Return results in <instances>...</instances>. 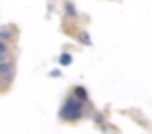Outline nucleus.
I'll use <instances>...</instances> for the list:
<instances>
[{
    "label": "nucleus",
    "instance_id": "obj_1",
    "mask_svg": "<svg viewBox=\"0 0 152 134\" xmlns=\"http://www.w3.org/2000/svg\"><path fill=\"white\" fill-rule=\"evenodd\" d=\"M82 106L83 103L80 100H77L75 97L69 98L61 110V118L66 121H79L82 118Z\"/></svg>",
    "mask_w": 152,
    "mask_h": 134
},
{
    "label": "nucleus",
    "instance_id": "obj_2",
    "mask_svg": "<svg viewBox=\"0 0 152 134\" xmlns=\"http://www.w3.org/2000/svg\"><path fill=\"white\" fill-rule=\"evenodd\" d=\"M13 75H15L13 64H12L10 61H0V77L8 80V82H12Z\"/></svg>",
    "mask_w": 152,
    "mask_h": 134
},
{
    "label": "nucleus",
    "instance_id": "obj_3",
    "mask_svg": "<svg viewBox=\"0 0 152 134\" xmlns=\"http://www.w3.org/2000/svg\"><path fill=\"white\" fill-rule=\"evenodd\" d=\"M74 93H75V98L80 101H85L87 98H88V95H87V90L83 87H75L74 88Z\"/></svg>",
    "mask_w": 152,
    "mask_h": 134
},
{
    "label": "nucleus",
    "instance_id": "obj_4",
    "mask_svg": "<svg viewBox=\"0 0 152 134\" xmlns=\"http://www.w3.org/2000/svg\"><path fill=\"white\" fill-rule=\"evenodd\" d=\"M12 38V31L8 28H0V41H8Z\"/></svg>",
    "mask_w": 152,
    "mask_h": 134
},
{
    "label": "nucleus",
    "instance_id": "obj_5",
    "mask_svg": "<svg viewBox=\"0 0 152 134\" xmlns=\"http://www.w3.org/2000/svg\"><path fill=\"white\" fill-rule=\"evenodd\" d=\"M59 62H61L62 65L70 64V62H72V56H70L69 52H62V54H61V57H59Z\"/></svg>",
    "mask_w": 152,
    "mask_h": 134
},
{
    "label": "nucleus",
    "instance_id": "obj_6",
    "mask_svg": "<svg viewBox=\"0 0 152 134\" xmlns=\"http://www.w3.org/2000/svg\"><path fill=\"white\" fill-rule=\"evenodd\" d=\"M7 44H5V41H0V61H7Z\"/></svg>",
    "mask_w": 152,
    "mask_h": 134
},
{
    "label": "nucleus",
    "instance_id": "obj_7",
    "mask_svg": "<svg viewBox=\"0 0 152 134\" xmlns=\"http://www.w3.org/2000/svg\"><path fill=\"white\" fill-rule=\"evenodd\" d=\"M80 42H83V44L90 46V44H92V41H90V36L87 34V33H82V34H80Z\"/></svg>",
    "mask_w": 152,
    "mask_h": 134
},
{
    "label": "nucleus",
    "instance_id": "obj_8",
    "mask_svg": "<svg viewBox=\"0 0 152 134\" xmlns=\"http://www.w3.org/2000/svg\"><path fill=\"white\" fill-rule=\"evenodd\" d=\"M66 10L72 13L70 16H75V10H74V5H72V3H66Z\"/></svg>",
    "mask_w": 152,
    "mask_h": 134
},
{
    "label": "nucleus",
    "instance_id": "obj_9",
    "mask_svg": "<svg viewBox=\"0 0 152 134\" xmlns=\"http://www.w3.org/2000/svg\"><path fill=\"white\" fill-rule=\"evenodd\" d=\"M93 119L96 121V123H103V116L100 113H96V114H93Z\"/></svg>",
    "mask_w": 152,
    "mask_h": 134
}]
</instances>
